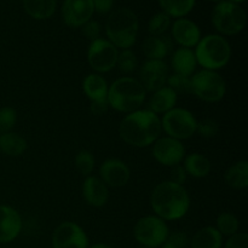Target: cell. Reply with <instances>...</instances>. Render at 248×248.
Listing matches in <instances>:
<instances>
[{"instance_id":"cell-1","label":"cell","mask_w":248,"mask_h":248,"mask_svg":"<svg viewBox=\"0 0 248 248\" xmlns=\"http://www.w3.org/2000/svg\"><path fill=\"white\" fill-rule=\"evenodd\" d=\"M119 132L124 142L132 147H149L159 140L161 120L150 110H136L123 119Z\"/></svg>"},{"instance_id":"cell-2","label":"cell","mask_w":248,"mask_h":248,"mask_svg":"<svg viewBox=\"0 0 248 248\" xmlns=\"http://www.w3.org/2000/svg\"><path fill=\"white\" fill-rule=\"evenodd\" d=\"M150 202L154 212L162 220H177L186 215L190 199L183 186L166 181L155 186Z\"/></svg>"},{"instance_id":"cell-3","label":"cell","mask_w":248,"mask_h":248,"mask_svg":"<svg viewBox=\"0 0 248 248\" xmlns=\"http://www.w3.org/2000/svg\"><path fill=\"white\" fill-rule=\"evenodd\" d=\"M145 98V89L138 80L121 78L108 89L109 106L121 113H133L138 110Z\"/></svg>"},{"instance_id":"cell-4","label":"cell","mask_w":248,"mask_h":248,"mask_svg":"<svg viewBox=\"0 0 248 248\" xmlns=\"http://www.w3.org/2000/svg\"><path fill=\"white\" fill-rule=\"evenodd\" d=\"M109 41L115 47L127 50L136 43L138 34V19L130 9H118L110 14L106 23Z\"/></svg>"},{"instance_id":"cell-5","label":"cell","mask_w":248,"mask_h":248,"mask_svg":"<svg viewBox=\"0 0 248 248\" xmlns=\"http://www.w3.org/2000/svg\"><path fill=\"white\" fill-rule=\"evenodd\" d=\"M196 62L206 70L220 69L225 67L232 56L229 43L223 36L212 34L200 39L196 45Z\"/></svg>"},{"instance_id":"cell-6","label":"cell","mask_w":248,"mask_h":248,"mask_svg":"<svg viewBox=\"0 0 248 248\" xmlns=\"http://www.w3.org/2000/svg\"><path fill=\"white\" fill-rule=\"evenodd\" d=\"M212 23L222 34L235 35L246 26V12L234 2L220 1L212 11Z\"/></svg>"},{"instance_id":"cell-7","label":"cell","mask_w":248,"mask_h":248,"mask_svg":"<svg viewBox=\"0 0 248 248\" xmlns=\"http://www.w3.org/2000/svg\"><path fill=\"white\" fill-rule=\"evenodd\" d=\"M225 81L213 70H200L191 78V92L205 102H218L224 97Z\"/></svg>"},{"instance_id":"cell-8","label":"cell","mask_w":248,"mask_h":248,"mask_svg":"<svg viewBox=\"0 0 248 248\" xmlns=\"http://www.w3.org/2000/svg\"><path fill=\"white\" fill-rule=\"evenodd\" d=\"M165 132L174 140H186L196 132L198 121L186 109L173 108L165 113L161 121Z\"/></svg>"},{"instance_id":"cell-9","label":"cell","mask_w":248,"mask_h":248,"mask_svg":"<svg viewBox=\"0 0 248 248\" xmlns=\"http://www.w3.org/2000/svg\"><path fill=\"white\" fill-rule=\"evenodd\" d=\"M133 232L136 240L147 248L162 246L170 235L166 223L161 218L154 216H148L138 220Z\"/></svg>"},{"instance_id":"cell-10","label":"cell","mask_w":248,"mask_h":248,"mask_svg":"<svg viewBox=\"0 0 248 248\" xmlns=\"http://www.w3.org/2000/svg\"><path fill=\"white\" fill-rule=\"evenodd\" d=\"M118 55V50L110 41L106 39H96L90 44L87 60L94 70L106 73L115 67Z\"/></svg>"},{"instance_id":"cell-11","label":"cell","mask_w":248,"mask_h":248,"mask_svg":"<svg viewBox=\"0 0 248 248\" xmlns=\"http://www.w3.org/2000/svg\"><path fill=\"white\" fill-rule=\"evenodd\" d=\"M53 248H87L89 240L81 227L73 222L58 225L52 235Z\"/></svg>"},{"instance_id":"cell-12","label":"cell","mask_w":248,"mask_h":248,"mask_svg":"<svg viewBox=\"0 0 248 248\" xmlns=\"http://www.w3.org/2000/svg\"><path fill=\"white\" fill-rule=\"evenodd\" d=\"M186 148L179 142L171 137H164L156 140L153 147V155L155 160L165 166H176L183 160Z\"/></svg>"},{"instance_id":"cell-13","label":"cell","mask_w":248,"mask_h":248,"mask_svg":"<svg viewBox=\"0 0 248 248\" xmlns=\"http://www.w3.org/2000/svg\"><path fill=\"white\" fill-rule=\"evenodd\" d=\"M169 78V68L164 61L149 60L140 70V84L145 91H157L165 86Z\"/></svg>"},{"instance_id":"cell-14","label":"cell","mask_w":248,"mask_h":248,"mask_svg":"<svg viewBox=\"0 0 248 248\" xmlns=\"http://www.w3.org/2000/svg\"><path fill=\"white\" fill-rule=\"evenodd\" d=\"M92 0H65L62 7V16L69 27H81L90 21L93 14Z\"/></svg>"},{"instance_id":"cell-15","label":"cell","mask_w":248,"mask_h":248,"mask_svg":"<svg viewBox=\"0 0 248 248\" xmlns=\"http://www.w3.org/2000/svg\"><path fill=\"white\" fill-rule=\"evenodd\" d=\"M102 179L104 184H108L113 188H120L127 184L130 181V170L125 162L116 159H109L102 164L99 169Z\"/></svg>"},{"instance_id":"cell-16","label":"cell","mask_w":248,"mask_h":248,"mask_svg":"<svg viewBox=\"0 0 248 248\" xmlns=\"http://www.w3.org/2000/svg\"><path fill=\"white\" fill-rule=\"evenodd\" d=\"M21 230L22 218L19 213L9 206H0V242L14 241Z\"/></svg>"},{"instance_id":"cell-17","label":"cell","mask_w":248,"mask_h":248,"mask_svg":"<svg viewBox=\"0 0 248 248\" xmlns=\"http://www.w3.org/2000/svg\"><path fill=\"white\" fill-rule=\"evenodd\" d=\"M172 35L179 45L190 48L198 45L201 38V31L193 21L186 18H179L173 23Z\"/></svg>"},{"instance_id":"cell-18","label":"cell","mask_w":248,"mask_h":248,"mask_svg":"<svg viewBox=\"0 0 248 248\" xmlns=\"http://www.w3.org/2000/svg\"><path fill=\"white\" fill-rule=\"evenodd\" d=\"M82 194L90 206L93 207H102L108 201V189L107 186L97 177H87L82 186Z\"/></svg>"},{"instance_id":"cell-19","label":"cell","mask_w":248,"mask_h":248,"mask_svg":"<svg viewBox=\"0 0 248 248\" xmlns=\"http://www.w3.org/2000/svg\"><path fill=\"white\" fill-rule=\"evenodd\" d=\"M177 96L178 94L169 86L161 87L155 91L152 96V99L149 102V110L154 114L167 113L176 106Z\"/></svg>"},{"instance_id":"cell-20","label":"cell","mask_w":248,"mask_h":248,"mask_svg":"<svg viewBox=\"0 0 248 248\" xmlns=\"http://www.w3.org/2000/svg\"><path fill=\"white\" fill-rule=\"evenodd\" d=\"M172 41L167 36H149L143 41V52L149 60L162 61L172 50Z\"/></svg>"},{"instance_id":"cell-21","label":"cell","mask_w":248,"mask_h":248,"mask_svg":"<svg viewBox=\"0 0 248 248\" xmlns=\"http://www.w3.org/2000/svg\"><path fill=\"white\" fill-rule=\"evenodd\" d=\"M196 64L198 62H196L195 53L191 51V48L179 47L172 56V67L176 74L190 77L195 70Z\"/></svg>"},{"instance_id":"cell-22","label":"cell","mask_w":248,"mask_h":248,"mask_svg":"<svg viewBox=\"0 0 248 248\" xmlns=\"http://www.w3.org/2000/svg\"><path fill=\"white\" fill-rule=\"evenodd\" d=\"M82 89L90 101L106 99L108 96V85L107 81L98 74H90L85 78L82 82Z\"/></svg>"},{"instance_id":"cell-23","label":"cell","mask_w":248,"mask_h":248,"mask_svg":"<svg viewBox=\"0 0 248 248\" xmlns=\"http://www.w3.org/2000/svg\"><path fill=\"white\" fill-rule=\"evenodd\" d=\"M222 241V235L217 228L205 227L194 235L191 248H220Z\"/></svg>"},{"instance_id":"cell-24","label":"cell","mask_w":248,"mask_h":248,"mask_svg":"<svg viewBox=\"0 0 248 248\" xmlns=\"http://www.w3.org/2000/svg\"><path fill=\"white\" fill-rule=\"evenodd\" d=\"M57 0H23L27 14L35 19L50 18L55 14Z\"/></svg>"},{"instance_id":"cell-25","label":"cell","mask_w":248,"mask_h":248,"mask_svg":"<svg viewBox=\"0 0 248 248\" xmlns=\"http://www.w3.org/2000/svg\"><path fill=\"white\" fill-rule=\"evenodd\" d=\"M27 149V142L22 136L15 132L0 135V150L9 156H19Z\"/></svg>"},{"instance_id":"cell-26","label":"cell","mask_w":248,"mask_h":248,"mask_svg":"<svg viewBox=\"0 0 248 248\" xmlns=\"http://www.w3.org/2000/svg\"><path fill=\"white\" fill-rule=\"evenodd\" d=\"M225 183L232 189H245L248 186V162L239 161L225 172Z\"/></svg>"},{"instance_id":"cell-27","label":"cell","mask_w":248,"mask_h":248,"mask_svg":"<svg viewBox=\"0 0 248 248\" xmlns=\"http://www.w3.org/2000/svg\"><path fill=\"white\" fill-rule=\"evenodd\" d=\"M184 170L186 174L195 177V178H203L208 176L211 171V162L203 155L194 153V154L188 155L184 161Z\"/></svg>"},{"instance_id":"cell-28","label":"cell","mask_w":248,"mask_h":248,"mask_svg":"<svg viewBox=\"0 0 248 248\" xmlns=\"http://www.w3.org/2000/svg\"><path fill=\"white\" fill-rule=\"evenodd\" d=\"M159 4L167 16L183 17L193 10L195 0H159Z\"/></svg>"},{"instance_id":"cell-29","label":"cell","mask_w":248,"mask_h":248,"mask_svg":"<svg viewBox=\"0 0 248 248\" xmlns=\"http://www.w3.org/2000/svg\"><path fill=\"white\" fill-rule=\"evenodd\" d=\"M217 230L222 236L223 235L232 236V235L237 234V230H239V219L232 213H222L217 219Z\"/></svg>"},{"instance_id":"cell-30","label":"cell","mask_w":248,"mask_h":248,"mask_svg":"<svg viewBox=\"0 0 248 248\" xmlns=\"http://www.w3.org/2000/svg\"><path fill=\"white\" fill-rule=\"evenodd\" d=\"M166 84L169 85L170 89L173 90L177 94H188L193 93L191 92V79L189 77L181 74H172L171 77L167 78Z\"/></svg>"},{"instance_id":"cell-31","label":"cell","mask_w":248,"mask_h":248,"mask_svg":"<svg viewBox=\"0 0 248 248\" xmlns=\"http://www.w3.org/2000/svg\"><path fill=\"white\" fill-rule=\"evenodd\" d=\"M170 27V16L165 12H157L150 18L148 24V31L153 36H160L167 31Z\"/></svg>"},{"instance_id":"cell-32","label":"cell","mask_w":248,"mask_h":248,"mask_svg":"<svg viewBox=\"0 0 248 248\" xmlns=\"http://www.w3.org/2000/svg\"><path fill=\"white\" fill-rule=\"evenodd\" d=\"M75 166L84 176H89L94 167V157L89 150H80L75 156Z\"/></svg>"},{"instance_id":"cell-33","label":"cell","mask_w":248,"mask_h":248,"mask_svg":"<svg viewBox=\"0 0 248 248\" xmlns=\"http://www.w3.org/2000/svg\"><path fill=\"white\" fill-rule=\"evenodd\" d=\"M116 65L119 69L124 73H131L136 69L137 67V57L132 51L124 50L118 55V61H116Z\"/></svg>"},{"instance_id":"cell-34","label":"cell","mask_w":248,"mask_h":248,"mask_svg":"<svg viewBox=\"0 0 248 248\" xmlns=\"http://www.w3.org/2000/svg\"><path fill=\"white\" fill-rule=\"evenodd\" d=\"M16 111L10 107L0 109V133L10 132L16 124Z\"/></svg>"},{"instance_id":"cell-35","label":"cell","mask_w":248,"mask_h":248,"mask_svg":"<svg viewBox=\"0 0 248 248\" xmlns=\"http://www.w3.org/2000/svg\"><path fill=\"white\" fill-rule=\"evenodd\" d=\"M196 131L205 138H212L219 131V126L213 119H205V120L198 123Z\"/></svg>"},{"instance_id":"cell-36","label":"cell","mask_w":248,"mask_h":248,"mask_svg":"<svg viewBox=\"0 0 248 248\" xmlns=\"http://www.w3.org/2000/svg\"><path fill=\"white\" fill-rule=\"evenodd\" d=\"M82 27V34L86 36L87 39H90L91 41L99 39V33H101V27H99L98 22L96 21H87L86 23Z\"/></svg>"},{"instance_id":"cell-37","label":"cell","mask_w":248,"mask_h":248,"mask_svg":"<svg viewBox=\"0 0 248 248\" xmlns=\"http://www.w3.org/2000/svg\"><path fill=\"white\" fill-rule=\"evenodd\" d=\"M224 248H248V236L246 232H237L229 237Z\"/></svg>"},{"instance_id":"cell-38","label":"cell","mask_w":248,"mask_h":248,"mask_svg":"<svg viewBox=\"0 0 248 248\" xmlns=\"http://www.w3.org/2000/svg\"><path fill=\"white\" fill-rule=\"evenodd\" d=\"M166 241L170 242L174 248H186L189 244V239L186 234L181 232H172L171 235H169Z\"/></svg>"},{"instance_id":"cell-39","label":"cell","mask_w":248,"mask_h":248,"mask_svg":"<svg viewBox=\"0 0 248 248\" xmlns=\"http://www.w3.org/2000/svg\"><path fill=\"white\" fill-rule=\"evenodd\" d=\"M109 108V103H108V99H99V101H93L91 102V107H90V109H91V113L93 114V115H103V114L107 113V110H108Z\"/></svg>"},{"instance_id":"cell-40","label":"cell","mask_w":248,"mask_h":248,"mask_svg":"<svg viewBox=\"0 0 248 248\" xmlns=\"http://www.w3.org/2000/svg\"><path fill=\"white\" fill-rule=\"evenodd\" d=\"M186 181V170H184V167L179 166V165L173 166V169H172L171 171V182L182 186Z\"/></svg>"},{"instance_id":"cell-41","label":"cell","mask_w":248,"mask_h":248,"mask_svg":"<svg viewBox=\"0 0 248 248\" xmlns=\"http://www.w3.org/2000/svg\"><path fill=\"white\" fill-rule=\"evenodd\" d=\"M93 2V9L99 14H107L111 10L114 4V0H92Z\"/></svg>"},{"instance_id":"cell-42","label":"cell","mask_w":248,"mask_h":248,"mask_svg":"<svg viewBox=\"0 0 248 248\" xmlns=\"http://www.w3.org/2000/svg\"><path fill=\"white\" fill-rule=\"evenodd\" d=\"M90 248H113V247L109 246V245H107V244H96Z\"/></svg>"},{"instance_id":"cell-43","label":"cell","mask_w":248,"mask_h":248,"mask_svg":"<svg viewBox=\"0 0 248 248\" xmlns=\"http://www.w3.org/2000/svg\"><path fill=\"white\" fill-rule=\"evenodd\" d=\"M162 248H174L173 246H172V245L171 244H170V242H165V244L164 245H162Z\"/></svg>"},{"instance_id":"cell-44","label":"cell","mask_w":248,"mask_h":248,"mask_svg":"<svg viewBox=\"0 0 248 248\" xmlns=\"http://www.w3.org/2000/svg\"><path fill=\"white\" fill-rule=\"evenodd\" d=\"M230 2H234V4H236V2H242L245 1V0H229Z\"/></svg>"},{"instance_id":"cell-45","label":"cell","mask_w":248,"mask_h":248,"mask_svg":"<svg viewBox=\"0 0 248 248\" xmlns=\"http://www.w3.org/2000/svg\"><path fill=\"white\" fill-rule=\"evenodd\" d=\"M212 1H219V0H212Z\"/></svg>"},{"instance_id":"cell-46","label":"cell","mask_w":248,"mask_h":248,"mask_svg":"<svg viewBox=\"0 0 248 248\" xmlns=\"http://www.w3.org/2000/svg\"><path fill=\"white\" fill-rule=\"evenodd\" d=\"M145 248H147V247H145Z\"/></svg>"}]
</instances>
